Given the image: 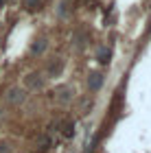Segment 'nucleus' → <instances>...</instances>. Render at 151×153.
<instances>
[{
    "instance_id": "7ed1b4c3",
    "label": "nucleus",
    "mask_w": 151,
    "mask_h": 153,
    "mask_svg": "<svg viewBox=\"0 0 151 153\" xmlns=\"http://www.w3.org/2000/svg\"><path fill=\"white\" fill-rule=\"evenodd\" d=\"M24 4H26V9H29V11H33L39 4V0H24Z\"/></svg>"
},
{
    "instance_id": "f03ea898",
    "label": "nucleus",
    "mask_w": 151,
    "mask_h": 153,
    "mask_svg": "<svg viewBox=\"0 0 151 153\" xmlns=\"http://www.w3.org/2000/svg\"><path fill=\"white\" fill-rule=\"evenodd\" d=\"M99 61H103V64L109 61V51H107V48H103V51L99 53Z\"/></svg>"
},
{
    "instance_id": "20e7f679",
    "label": "nucleus",
    "mask_w": 151,
    "mask_h": 153,
    "mask_svg": "<svg viewBox=\"0 0 151 153\" xmlns=\"http://www.w3.org/2000/svg\"><path fill=\"white\" fill-rule=\"evenodd\" d=\"M0 7H2V0H0Z\"/></svg>"
},
{
    "instance_id": "f257e3e1",
    "label": "nucleus",
    "mask_w": 151,
    "mask_h": 153,
    "mask_svg": "<svg viewBox=\"0 0 151 153\" xmlns=\"http://www.w3.org/2000/svg\"><path fill=\"white\" fill-rule=\"evenodd\" d=\"M101 85V74H92V79H90V88L92 90H97Z\"/></svg>"
}]
</instances>
